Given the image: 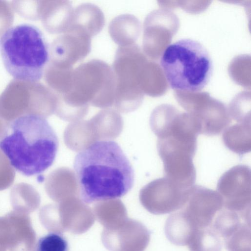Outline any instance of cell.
<instances>
[{
  "mask_svg": "<svg viewBox=\"0 0 251 251\" xmlns=\"http://www.w3.org/2000/svg\"><path fill=\"white\" fill-rule=\"evenodd\" d=\"M74 169L80 199L86 204L122 198L134 184L133 168L114 141H97L79 151Z\"/></svg>",
  "mask_w": 251,
  "mask_h": 251,
  "instance_id": "cell-1",
  "label": "cell"
},
{
  "mask_svg": "<svg viewBox=\"0 0 251 251\" xmlns=\"http://www.w3.org/2000/svg\"><path fill=\"white\" fill-rule=\"evenodd\" d=\"M4 131L0 138V150L16 171L31 176L53 164L59 141L44 117L32 113L21 115L11 121Z\"/></svg>",
  "mask_w": 251,
  "mask_h": 251,
  "instance_id": "cell-2",
  "label": "cell"
},
{
  "mask_svg": "<svg viewBox=\"0 0 251 251\" xmlns=\"http://www.w3.org/2000/svg\"><path fill=\"white\" fill-rule=\"evenodd\" d=\"M151 126L157 137L164 177L180 184L194 183L196 172L193 159L199 134L188 115L176 109L167 111L158 116Z\"/></svg>",
  "mask_w": 251,
  "mask_h": 251,
  "instance_id": "cell-3",
  "label": "cell"
},
{
  "mask_svg": "<svg viewBox=\"0 0 251 251\" xmlns=\"http://www.w3.org/2000/svg\"><path fill=\"white\" fill-rule=\"evenodd\" d=\"M0 55L11 76L29 82L42 77L50 60L49 47L42 32L29 24L12 26L2 34Z\"/></svg>",
  "mask_w": 251,
  "mask_h": 251,
  "instance_id": "cell-4",
  "label": "cell"
},
{
  "mask_svg": "<svg viewBox=\"0 0 251 251\" xmlns=\"http://www.w3.org/2000/svg\"><path fill=\"white\" fill-rule=\"evenodd\" d=\"M160 65L172 89L191 92L202 90L213 71L207 49L199 41L190 38L168 46L161 55Z\"/></svg>",
  "mask_w": 251,
  "mask_h": 251,
  "instance_id": "cell-5",
  "label": "cell"
},
{
  "mask_svg": "<svg viewBox=\"0 0 251 251\" xmlns=\"http://www.w3.org/2000/svg\"><path fill=\"white\" fill-rule=\"evenodd\" d=\"M115 92L112 68L102 60L94 59L73 70L70 87L62 95L63 101L75 104L91 101L106 105L115 100Z\"/></svg>",
  "mask_w": 251,
  "mask_h": 251,
  "instance_id": "cell-6",
  "label": "cell"
},
{
  "mask_svg": "<svg viewBox=\"0 0 251 251\" xmlns=\"http://www.w3.org/2000/svg\"><path fill=\"white\" fill-rule=\"evenodd\" d=\"M144 60L135 44L118 49L112 68L115 78L114 100L118 106L136 107L141 102L140 73Z\"/></svg>",
  "mask_w": 251,
  "mask_h": 251,
  "instance_id": "cell-7",
  "label": "cell"
},
{
  "mask_svg": "<svg viewBox=\"0 0 251 251\" xmlns=\"http://www.w3.org/2000/svg\"><path fill=\"white\" fill-rule=\"evenodd\" d=\"M217 190L224 208L238 213L250 222L251 170L248 166L237 165L226 171L218 181Z\"/></svg>",
  "mask_w": 251,
  "mask_h": 251,
  "instance_id": "cell-8",
  "label": "cell"
},
{
  "mask_svg": "<svg viewBox=\"0 0 251 251\" xmlns=\"http://www.w3.org/2000/svg\"><path fill=\"white\" fill-rule=\"evenodd\" d=\"M189 189H184L166 178L153 180L141 191L140 201L150 213L162 215L181 209L185 205Z\"/></svg>",
  "mask_w": 251,
  "mask_h": 251,
  "instance_id": "cell-9",
  "label": "cell"
},
{
  "mask_svg": "<svg viewBox=\"0 0 251 251\" xmlns=\"http://www.w3.org/2000/svg\"><path fill=\"white\" fill-rule=\"evenodd\" d=\"M223 208L219 193L199 185L190 188L187 201L181 209L196 229L210 226L217 213Z\"/></svg>",
  "mask_w": 251,
  "mask_h": 251,
  "instance_id": "cell-10",
  "label": "cell"
},
{
  "mask_svg": "<svg viewBox=\"0 0 251 251\" xmlns=\"http://www.w3.org/2000/svg\"><path fill=\"white\" fill-rule=\"evenodd\" d=\"M181 105L188 112L199 134L218 135L231 122L226 107L220 102L203 103L188 100H184Z\"/></svg>",
  "mask_w": 251,
  "mask_h": 251,
  "instance_id": "cell-11",
  "label": "cell"
},
{
  "mask_svg": "<svg viewBox=\"0 0 251 251\" xmlns=\"http://www.w3.org/2000/svg\"><path fill=\"white\" fill-rule=\"evenodd\" d=\"M91 37L81 28L71 26L55 42L53 54L57 67L72 68L90 52Z\"/></svg>",
  "mask_w": 251,
  "mask_h": 251,
  "instance_id": "cell-12",
  "label": "cell"
},
{
  "mask_svg": "<svg viewBox=\"0 0 251 251\" xmlns=\"http://www.w3.org/2000/svg\"><path fill=\"white\" fill-rule=\"evenodd\" d=\"M104 25V17L101 10L94 4L85 3L74 10L70 26L80 27L92 37L100 31Z\"/></svg>",
  "mask_w": 251,
  "mask_h": 251,
  "instance_id": "cell-13",
  "label": "cell"
},
{
  "mask_svg": "<svg viewBox=\"0 0 251 251\" xmlns=\"http://www.w3.org/2000/svg\"><path fill=\"white\" fill-rule=\"evenodd\" d=\"M138 20L133 16L125 14L115 18L110 23L109 33L119 47L134 44L139 31Z\"/></svg>",
  "mask_w": 251,
  "mask_h": 251,
  "instance_id": "cell-14",
  "label": "cell"
},
{
  "mask_svg": "<svg viewBox=\"0 0 251 251\" xmlns=\"http://www.w3.org/2000/svg\"><path fill=\"white\" fill-rule=\"evenodd\" d=\"M196 229L181 210L170 215L166 221L164 231L166 237L176 246H187Z\"/></svg>",
  "mask_w": 251,
  "mask_h": 251,
  "instance_id": "cell-15",
  "label": "cell"
},
{
  "mask_svg": "<svg viewBox=\"0 0 251 251\" xmlns=\"http://www.w3.org/2000/svg\"><path fill=\"white\" fill-rule=\"evenodd\" d=\"M251 122L237 123L226 128L222 138L229 150L243 155L251 151Z\"/></svg>",
  "mask_w": 251,
  "mask_h": 251,
  "instance_id": "cell-16",
  "label": "cell"
},
{
  "mask_svg": "<svg viewBox=\"0 0 251 251\" xmlns=\"http://www.w3.org/2000/svg\"><path fill=\"white\" fill-rule=\"evenodd\" d=\"M190 251H221L220 237L210 227L197 229L187 244Z\"/></svg>",
  "mask_w": 251,
  "mask_h": 251,
  "instance_id": "cell-17",
  "label": "cell"
},
{
  "mask_svg": "<svg viewBox=\"0 0 251 251\" xmlns=\"http://www.w3.org/2000/svg\"><path fill=\"white\" fill-rule=\"evenodd\" d=\"M224 241L228 251H251L250 224L243 223L235 232Z\"/></svg>",
  "mask_w": 251,
  "mask_h": 251,
  "instance_id": "cell-18",
  "label": "cell"
},
{
  "mask_svg": "<svg viewBox=\"0 0 251 251\" xmlns=\"http://www.w3.org/2000/svg\"><path fill=\"white\" fill-rule=\"evenodd\" d=\"M67 240L61 233L50 232L41 237L36 246V251H69Z\"/></svg>",
  "mask_w": 251,
  "mask_h": 251,
  "instance_id": "cell-19",
  "label": "cell"
}]
</instances>
